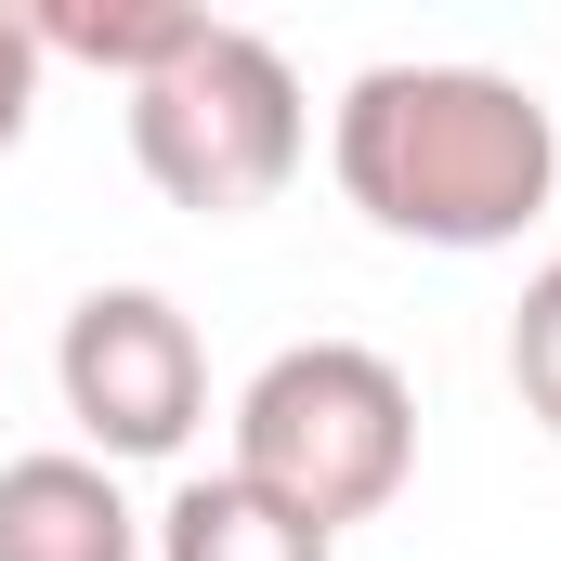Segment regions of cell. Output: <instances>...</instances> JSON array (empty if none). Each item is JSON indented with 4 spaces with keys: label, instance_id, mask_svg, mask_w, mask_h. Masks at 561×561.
<instances>
[{
    "label": "cell",
    "instance_id": "obj_5",
    "mask_svg": "<svg viewBox=\"0 0 561 561\" xmlns=\"http://www.w3.org/2000/svg\"><path fill=\"white\" fill-rule=\"evenodd\" d=\"M0 561H144V523L105 457H13L0 470Z\"/></svg>",
    "mask_w": 561,
    "mask_h": 561
},
{
    "label": "cell",
    "instance_id": "obj_4",
    "mask_svg": "<svg viewBox=\"0 0 561 561\" xmlns=\"http://www.w3.org/2000/svg\"><path fill=\"white\" fill-rule=\"evenodd\" d=\"M53 379L105 457H183V431L209 419V353H196L183 300H157V287H92L53 340Z\"/></svg>",
    "mask_w": 561,
    "mask_h": 561
},
{
    "label": "cell",
    "instance_id": "obj_7",
    "mask_svg": "<svg viewBox=\"0 0 561 561\" xmlns=\"http://www.w3.org/2000/svg\"><path fill=\"white\" fill-rule=\"evenodd\" d=\"M26 39L39 53H79V66H105V79H157V66H183L196 39H209V13L196 0H26Z\"/></svg>",
    "mask_w": 561,
    "mask_h": 561
},
{
    "label": "cell",
    "instance_id": "obj_1",
    "mask_svg": "<svg viewBox=\"0 0 561 561\" xmlns=\"http://www.w3.org/2000/svg\"><path fill=\"white\" fill-rule=\"evenodd\" d=\"M327 170L405 249H510L561 183V118L496 66H366L327 118Z\"/></svg>",
    "mask_w": 561,
    "mask_h": 561
},
{
    "label": "cell",
    "instance_id": "obj_9",
    "mask_svg": "<svg viewBox=\"0 0 561 561\" xmlns=\"http://www.w3.org/2000/svg\"><path fill=\"white\" fill-rule=\"evenodd\" d=\"M26 105H39V39H26V0H0V157L26 144Z\"/></svg>",
    "mask_w": 561,
    "mask_h": 561
},
{
    "label": "cell",
    "instance_id": "obj_2",
    "mask_svg": "<svg viewBox=\"0 0 561 561\" xmlns=\"http://www.w3.org/2000/svg\"><path fill=\"white\" fill-rule=\"evenodd\" d=\"M419 470V392L366 340H300L236 392V483H262L313 536L379 523Z\"/></svg>",
    "mask_w": 561,
    "mask_h": 561
},
{
    "label": "cell",
    "instance_id": "obj_3",
    "mask_svg": "<svg viewBox=\"0 0 561 561\" xmlns=\"http://www.w3.org/2000/svg\"><path fill=\"white\" fill-rule=\"evenodd\" d=\"M300 79H287V53L262 26H222L209 13V39L183 53V66H157L131 92V157L144 183L170 196V209H209V222H236V209H262L287 170H300Z\"/></svg>",
    "mask_w": 561,
    "mask_h": 561
},
{
    "label": "cell",
    "instance_id": "obj_6",
    "mask_svg": "<svg viewBox=\"0 0 561 561\" xmlns=\"http://www.w3.org/2000/svg\"><path fill=\"white\" fill-rule=\"evenodd\" d=\"M157 561H340V536H313V523L275 510L262 483L209 470V483H183V496L157 510Z\"/></svg>",
    "mask_w": 561,
    "mask_h": 561
},
{
    "label": "cell",
    "instance_id": "obj_8",
    "mask_svg": "<svg viewBox=\"0 0 561 561\" xmlns=\"http://www.w3.org/2000/svg\"><path fill=\"white\" fill-rule=\"evenodd\" d=\"M510 392H523V419L561 444V262L523 275V313H510Z\"/></svg>",
    "mask_w": 561,
    "mask_h": 561
}]
</instances>
